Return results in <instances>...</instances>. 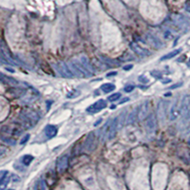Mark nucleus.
<instances>
[{
	"mask_svg": "<svg viewBox=\"0 0 190 190\" xmlns=\"http://www.w3.org/2000/svg\"><path fill=\"white\" fill-rule=\"evenodd\" d=\"M69 66L70 69L72 70V72L77 77H88L90 76V73L84 68L80 60H76V59H72L69 63Z\"/></svg>",
	"mask_w": 190,
	"mask_h": 190,
	"instance_id": "obj_1",
	"label": "nucleus"
},
{
	"mask_svg": "<svg viewBox=\"0 0 190 190\" xmlns=\"http://www.w3.org/2000/svg\"><path fill=\"white\" fill-rule=\"evenodd\" d=\"M118 118H113L109 120V122L106 124V126L103 129V135L106 137L109 140L114 138L116 131L118 129Z\"/></svg>",
	"mask_w": 190,
	"mask_h": 190,
	"instance_id": "obj_2",
	"label": "nucleus"
},
{
	"mask_svg": "<svg viewBox=\"0 0 190 190\" xmlns=\"http://www.w3.org/2000/svg\"><path fill=\"white\" fill-rule=\"evenodd\" d=\"M55 69L57 70V72L62 77H65V78H72V77L75 76L72 72V70L70 69L69 64L65 63V62L57 63L55 65Z\"/></svg>",
	"mask_w": 190,
	"mask_h": 190,
	"instance_id": "obj_3",
	"label": "nucleus"
},
{
	"mask_svg": "<svg viewBox=\"0 0 190 190\" xmlns=\"http://www.w3.org/2000/svg\"><path fill=\"white\" fill-rule=\"evenodd\" d=\"M129 47H130V49H131V51H133L135 54L141 58H146L151 54V52L149 51L146 49H144V48L141 47L137 43H131Z\"/></svg>",
	"mask_w": 190,
	"mask_h": 190,
	"instance_id": "obj_4",
	"label": "nucleus"
},
{
	"mask_svg": "<svg viewBox=\"0 0 190 190\" xmlns=\"http://www.w3.org/2000/svg\"><path fill=\"white\" fill-rule=\"evenodd\" d=\"M106 108V102L105 100L101 99V100L97 101V102H95L93 105L88 106L87 109V111L88 113H97V112L101 111Z\"/></svg>",
	"mask_w": 190,
	"mask_h": 190,
	"instance_id": "obj_5",
	"label": "nucleus"
},
{
	"mask_svg": "<svg viewBox=\"0 0 190 190\" xmlns=\"http://www.w3.org/2000/svg\"><path fill=\"white\" fill-rule=\"evenodd\" d=\"M171 18H172L173 23L180 29H187L189 27V24H188L187 20L181 14H173L171 16Z\"/></svg>",
	"mask_w": 190,
	"mask_h": 190,
	"instance_id": "obj_6",
	"label": "nucleus"
},
{
	"mask_svg": "<svg viewBox=\"0 0 190 190\" xmlns=\"http://www.w3.org/2000/svg\"><path fill=\"white\" fill-rule=\"evenodd\" d=\"M146 41L148 43H149L153 48H155V49L159 50V49H162V48L164 47V44L161 40H160L157 36H155L154 34H151V33H147L146 35Z\"/></svg>",
	"mask_w": 190,
	"mask_h": 190,
	"instance_id": "obj_7",
	"label": "nucleus"
},
{
	"mask_svg": "<svg viewBox=\"0 0 190 190\" xmlns=\"http://www.w3.org/2000/svg\"><path fill=\"white\" fill-rule=\"evenodd\" d=\"M180 109H181V115H182L183 118L190 109V95H185L182 98L180 105Z\"/></svg>",
	"mask_w": 190,
	"mask_h": 190,
	"instance_id": "obj_8",
	"label": "nucleus"
},
{
	"mask_svg": "<svg viewBox=\"0 0 190 190\" xmlns=\"http://www.w3.org/2000/svg\"><path fill=\"white\" fill-rule=\"evenodd\" d=\"M157 123H156V118L154 116V114H150L146 118V129L148 133L153 134L156 130Z\"/></svg>",
	"mask_w": 190,
	"mask_h": 190,
	"instance_id": "obj_9",
	"label": "nucleus"
},
{
	"mask_svg": "<svg viewBox=\"0 0 190 190\" xmlns=\"http://www.w3.org/2000/svg\"><path fill=\"white\" fill-rule=\"evenodd\" d=\"M148 113V101H146V102L142 103L138 109V119L140 121H142L144 119L146 118Z\"/></svg>",
	"mask_w": 190,
	"mask_h": 190,
	"instance_id": "obj_10",
	"label": "nucleus"
},
{
	"mask_svg": "<svg viewBox=\"0 0 190 190\" xmlns=\"http://www.w3.org/2000/svg\"><path fill=\"white\" fill-rule=\"evenodd\" d=\"M57 170L58 172H63L66 170V168L68 167V164H69V158L67 155H64L62 157H60L58 159L57 161Z\"/></svg>",
	"mask_w": 190,
	"mask_h": 190,
	"instance_id": "obj_11",
	"label": "nucleus"
},
{
	"mask_svg": "<svg viewBox=\"0 0 190 190\" xmlns=\"http://www.w3.org/2000/svg\"><path fill=\"white\" fill-rule=\"evenodd\" d=\"M94 142H95L94 133L91 132V133L88 134L87 138V140H86V144H85L86 148H87V149L88 151H92V150L94 149V148H95V146H96V145L94 144Z\"/></svg>",
	"mask_w": 190,
	"mask_h": 190,
	"instance_id": "obj_12",
	"label": "nucleus"
},
{
	"mask_svg": "<svg viewBox=\"0 0 190 190\" xmlns=\"http://www.w3.org/2000/svg\"><path fill=\"white\" fill-rule=\"evenodd\" d=\"M45 134L48 138H53L57 134V128L55 126H52V124H48L44 129Z\"/></svg>",
	"mask_w": 190,
	"mask_h": 190,
	"instance_id": "obj_13",
	"label": "nucleus"
},
{
	"mask_svg": "<svg viewBox=\"0 0 190 190\" xmlns=\"http://www.w3.org/2000/svg\"><path fill=\"white\" fill-rule=\"evenodd\" d=\"M179 115H181V109H180V106H178L177 102H175L170 110V120L172 121L175 120V119L179 117Z\"/></svg>",
	"mask_w": 190,
	"mask_h": 190,
	"instance_id": "obj_14",
	"label": "nucleus"
},
{
	"mask_svg": "<svg viewBox=\"0 0 190 190\" xmlns=\"http://www.w3.org/2000/svg\"><path fill=\"white\" fill-rule=\"evenodd\" d=\"M80 62L82 63L83 66H84V68L88 71V72L90 73V75L94 74V69H93V68H92V66H91L90 62L88 61V59H87L86 56H84V55L81 56V58H80Z\"/></svg>",
	"mask_w": 190,
	"mask_h": 190,
	"instance_id": "obj_15",
	"label": "nucleus"
},
{
	"mask_svg": "<svg viewBox=\"0 0 190 190\" xmlns=\"http://www.w3.org/2000/svg\"><path fill=\"white\" fill-rule=\"evenodd\" d=\"M138 109L139 108H135L132 111H130L127 118V124H133L136 120L138 119Z\"/></svg>",
	"mask_w": 190,
	"mask_h": 190,
	"instance_id": "obj_16",
	"label": "nucleus"
},
{
	"mask_svg": "<svg viewBox=\"0 0 190 190\" xmlns=\"http://www.w3.org/2000/svg\"><path fill=\"white\" fill-rule=\"evenodd\" d=\"M181 51H182V49H177V50L172 51L168 52L167 54L164 55V56L161 58V61H164V60H168V59H172V58H174V57H175V56H177L178 54H180Z\"/></svg>",
	"mask_w": 190,
	"mask_h": 190,
	"instance_id": "obj_17",
	"label": "nucleus"
},
{
	"mask_svg": "<svg viewBox=\"0 0 190 190\" xmlns=\"http://www.w3.org/2000/svg\"><path fill=\"white\" fill-rule=\"evenodd\" d=\"M165 103L164 102V101H161V102L159 103V105H158V112H159V117L161 118V119H164V117H165V114H166V112H165V110H166V106H165V105H164Z\"/></svg>",
	"mask_w": 190,
	"mask_h": 190,
	"instance_id": "obj_18",
	"label": "nucleus"
},
{
	"mask_svg": "<svg viewBox=\"0 0 190 190\" xmlns=\"http://www.w3.org/2000/svg\"><path fill=\"white\" fill-rule=\"evenodd\" d=\"M101 90H102L105 93H109L115 90V86L113 84H111V83H106V84L102 85Z\"/></svg>",
	"mask_w": 190,
	"mask_h": 190,
	"instance_id": "obj_19",
	"label": "nucleus"
},
{
	"mask_svg": "<svg viewBox=\"0 0 190 190\" xmlns=\"http://www.w3.org/2000/svg\"><path fill=\"white\" fill-rule=\"evenodd\" d=\"M102 59V60L106 63V64H108V65H109L110 67H118L119 65H120V63H118L117 61H113V60H111V59H109V58H108V57H102L101 58Z\"/></svg>",
	"mask_w": 190,
	"mask_h": 190,
	"instance_id": "obj_20",
	"label": "nucleus"
},
{
	"mask_svg": "<svg viewBox=\"0 0 190 190\" xmlns=\"http://www.w3.org/2000/svg\"><path fill=\"white\" fill-rule=\"evenodd\" d=\"M27 115V118L29 119V120H33L34 122H37L39 120V116L37 113H35L34 111H29L28 113L26 114Z\"/></svg>",
	"mask_w": 190,
	"mask_h": 190,
	"instance_id": "obj_21",
	"label": "nucleus"
},
{
	"mask_svg": "<svg viewBox=\"0 0 190 190\" xmlns=\"http://www.w3.org/2000/svg\"><path fill=\"white\" fill-rule=\"evenodd\" d=\"M32 161H33V156H32V155H25V156H23V158H22V163H23V164H25V165L31 164V163Z\"/></svg>",
	"mask_w": 190,
	"mask_h": 190,
	"instance_id": "obj_22",
	"label": "nucleus"
},
{
	"mask_svg": "<svg viewBox=\"0 0 190 190\" xmlns=\"http://www.w3.org/2000/svg\"><path fill=\"white\" fill-rule=\"evenodd\" d=\"M9 182H10V178L7 176L5 178L4 180H2V181H0V190H5V188H6V186L8 185V183H9Z\"/></svg>",
	"mask_w": 190,
	"mask_h": 190,
	"instance_id": "obj_23",
	"label": "nucleus"
},
{
	"mask_svg": "<svg viewBox=\"0 0 190 190\" xmlns=\"http://www.w3.org/2000/svg\"><path fill=\"white\" fill-rule=\"evenodd\" d=\"M121 97V93H119V92H117V93H114V94H111L110 96H109V98H108V100L109 101V102H114V101H117L119 98Z\"/></svg>",
	"mask_w": 190,
	"mask_h": 190,
	"instance_id": "obj_24",
	"label": "nucleus"
},
{
	"mask_svg": "<svg viewBox=\"0 0 190 190\" xmlns=\"http://www.w3.org/2000/svg\"><path fill=\"white\" fill-rule=\"evenodd\" d=\"M150 74L154 77V78H156V79H162V78H163V76H162L161 72H159V71H157V70H153V71H151Z\"/></svg>",
	"mask_w": 190,
	"mask_h": 190,
	"instance_id": "obj_25",
	"label": "nucleus"
},
{
	"mask_svg": "<svg viewBox=\"0 0 190 190\" xmlns=\"http://www.w3.org/2000/svg\"><path fill=\"white\" fill-rule=\"evenodd\" d=\"M138 80H139L141 83H142V84H147V83L149 82V79H148L147 77L145 76V75H140V76H139V78H138Z\"/></svg>",
	"mask_w": 190,
	"mask_h": 190,
	"instance_id": "obj_26",
	"label": "nucleus"
},
{
	"mask_svg": "<svg viewBox=\"0 0 190 190\" xmlns=\"http://www.w3.org/2000/svg\"><path fill=\"white\" fill-rule=\"evenodd\" d=\"M124 114H126V112H124L123 114H121L120 115V119H118V127H123V124H124Z\"/></svg>",
	"mask_w": 190,
	"mask_h": 190,
	"instance_id": "obj_27",
	"label": "nucleus"
},
{
	"mask_svg": "<svg viewBox=\"0 0 190 190\" xmlns=\"http://www.w3.org/2000/svg\"><path fill=\"white\" fill-rule=\"evenodd\" d=\"M79 94H80L79 91L73 90V91H71V92L68 93L67 97H68V98H75V97H77V95H79Z\"/></svg>",
	"mask_w": 190,
	"mask_h": 190,
	"instance_id": "obj_28",
	"label": "nucleus"
},
{
	"mask_svg": "<svg viewBox=\"0 0 190 190\" xmlns=\"http://www.w3.org/2000/svg\"><path fill=\"white\" fill-rule=\"evenodd\" d=\"M2 141L7 142V144L11 145V146H14L15 145V141L14 140H11V139H8V138H5V137H2Z\"/></svg>",
	"mask_w": 190,
	"mask_h": 190,
	"instance_id": "obj_29",
	"label": "nucleus"
},
{
	"mask_svg": "<svg viewBox=\"0 0 190 190\" xmlns=\"http://www.w3.org/2000/svg\"><path fill=\"white\" fill-rule=\"evenodd\" d=\"M135 88V87L134 86H132V85H128V86H127V87H124V91L126 92H131Z\"/></svg>",
	"mask_w": 190,
	"mask_h": 190,
	"instance_id": "obj_30",
	"label": "nucleus"
},
{
	"mask_svg": "<svg viewBox=\"0 0 190 190\" xmlns=\"http://www.w3.org/2000/svg\"><path fill=\"white\" fill-rule=\"evenodd\" d=\"M29 134H26V135L24 136V137L21 139L20 145H24V144H26V142L29 141Z\"/></svg>",
	"mask_w": 190,
	"mask_h": 190,
	"instance_id": "obj_31",
	"label": "nucleus"
},
{
	"mask_svg": "<svg viewBox=\"0 0 190 190\" xmlns=\"http://www.w3.org/2000/svg\"><path fill=\"white\" fill-rule=\"evenodd\" d=\"M0 181H2V180H4L6 177L8 176V171H5V170H3V171H1L0 172Z\"/></svg>",
	"mask_w": 190,
	"mask_h": 190,
	"instance_id": "obj_32",
	"label": "nucleus"
},
{
	"mask_svg": "<svg viewBox=\"0 0 190 190\" xmlns=\"http://www.w3.org/2000/svg\"><path fill=\"white\" fill-rule=\"evenodd\" d=\"M183 120H185V122H189L190 121V109L187 112V114L185 117H183Z\"/></svg>",
	"mask_w": 190,
	"mask_h": 190,
	"instance_id": "obj_33",
	"label": "nucleus"
},
{
	"mask_svg": "<svg viewBox=\"0 0 190 190\" xmlns=\"http://www.w3.org/2000/svg\"><path fill=\"white\" fill-rule=\"evenodd\" d=\"M182 85V83H179V84H176V85L171 86L169 88H170V90H173V88H176V87H181Z\"/></svg>",
	"mask_w": 190,
	"mask_h": 190,
	"instance_id": "obj_34",
	"label": "nucleus"
},
{
	"mask_svg": "<svg viewBox=\"0 0 190 190\" xmlns=\"http://www.w3.org/2000/svg\"><path fill=\"white\" fill-rule=\"evenodd\" d=\"M133 68L132 65H127V67H124V70H128V69H131Z\"/></svg>",
	"mask_w": 190,
	"mask_h": 190,
	"instance_id": "obj_35",
	"label": "nucleus"
},
{
	"mask_svg": "<svg viewBox=\"0 0 190 190\" xmlns=\"http://www.w3.org/2000/svg\"><path fill=\"white\" fill-rule=\"evenodd\" d=\"M116 74H117V71H112V72H110L109 74H106V77L113 76V75H116Z\"/></svg>",
	"mask_w": 190,
	"mask_h": 190,
	"instance_id": "obj_36",
	"label": "nucleus"
},
{
	"mask_svg": "<svg viewBox=\"0 0 190 190\" xmlns=\"http://www.w3.org/2000/svg\"><path fill=\"white\" fill-rule=\"evenodd\" d=\"M13 179H14V182H19V177H17V176H13Z\"/></svg>",
	"mask_w": 190,
	"mask_h": 190,
	"instance_id": "obj_37",
	"label": "nucleus"
},
{
	"mask_svg": "<svg viewBox=\"0 0 190 190\" xmlns=\"http://www.w3.org/2000/svg\"><path fill=\"white\" fill-rule=\"evenodd\" d=\"M185 10H186L187 11H189V13H190V2L186 4V6H185Z\"/></svg>",
	"mask_w": 190,
	"mask_h": 190,
	"instance_id": "obj_38",
	"label": "nucleus"
},
{
	"mask_svg": "<svg viewBox=\"0 0 190 190\" xmlns=\"http://www.w3.org/2000/svg\"><path fill=\"white\" fill-rule=\"evenodd\" d=\"M170 82H171V80H170V79H164V80L163 81L164 84H166V83H170Z\"/></svg>",
	"mask_w": 190,
	"mask_h": 190,
	"instance_id": "obj_39",
	"label": "nucleus"
},
{
	"mask_svg": "<svg viewBox=\"0 0 190 190\" xmlns=\"http://www.w3.org/2000/svg\"><path fill=\"white\" fill-rule=\"evenodd\" d=\"M101 122H102V119H100V120H99V121H97L96 123H95V124H94V127H96V126H97V124H100Z\"/></svg>",
	"mask_w": 190,
	"mask_h": 190,
	"instance_id": "obj_40",
	"label": "nucleus"
},
{
	"mask_svg": "<svg viewBox=\"0 0 190 190\" xmlns=\"http://www.w3.org/2000/svg\"><path fill=\"white\" fill-rule=\"evenodd\" d=\"M127 100H128V99H124V100H123V101H122V102H121L120 104H123L124 102H126V101H127Z\"/></svg>",
	"mask_w": 190,
	"mask_h": 190,
	"instance_id": "obj_41",
	"label": "nucleus"
},
{
	"mask_svg": "<svg viewBox=\"0 0 190 190\" xmlns=\"http://www.w3.org/2000/svg\"><path fill=\"white\" fill-rule=\"evenodd\" d=\"M188 144L190 145V137H189V139H188Z\"/></svg>",
	"mask_w": 190,
	"mask_h": 190,
	"instance_id": "obj_42",
	"label": "nucleus"
},
{
	"mask_svg": "<svg viewBox=\"0 0 190 190\" xmlns=\"http://www.w3.org/2000/svg\"><path fill=\"white\" fill-rule=\"evenodd\" d=\"M8 190H14V189H8Z\"/></svg>",
	"mask_w": 190,
	"mask_h": 190,
	"instance_id": "obj_43",
	"label": "nucleus"
}]
</instances>
